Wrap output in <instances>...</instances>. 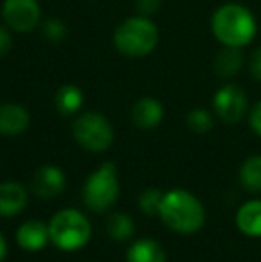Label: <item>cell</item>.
<instances>
[{"label":"cell","instance_id":"1","mask_svg":"<svg viewBox=\"0 0 261 262\" xmlns=\"http://www.w3.org/2000/svg\"><path fill=\"white\" fill-rule=\"evenodd\" d=\"M157 216L168 228L179 234H195L206 220L200 200L186 189H172L163 194Z\"/></svg>","mask_w":261,"mask_h":262},{"label":"cell","instance_id":"2","mask_svg":"<svg viewBox=\"0 0 261 262\" xmlns=\"http://www.w3.org/2000/svg\"><path fill=\"white\" fill-rule=\"evenodd\" d=\"M211 29L215 38L226 47L249 45L256 34V21L249 9L240 4H226L222 6L211 20Z\"/></svg>","mask_w":261,"mask_h":262},{"label":"cell","instance_id":"3","mask_svg":"<svg viewBox=\"0 0 261 262\" xmlns=\"http://www.w3.org/2000/svg\"><path fill=\"white\" fill-rule=\"evenodd\" d=\"M159 32L157 25L147 16H134L126 20L115 31L113 41L118 52L127 57H145L156 49Z\"/></svg>","mask_w":261,"mask_h":262},{"label":"cell","instance_id":"4","mask_svg":"<svg viewBox=\"0 0 261 262\" xmlns=\"http://www.w3.org/2000/svg\"><path fill=\"white\" fill-rule=\"evenodd\" d=\"M50 241L65 252H75L88 245L91 237V225L88 217L77 209H63L49 221Z\"/></svg>","mask_w":261,"mask_h":262},{"label":"cell","instance_id":"5","mask_svg":"<svg viewBox=\"0 0 261 262\" xmlns=\"http://www.w3.org/2000/svg\"><path fill=\"white\" fill-rule=\"evenodd\" d=\"M120 193L115 162H104L86 179L83 187V202L93 212H106L115 205Z\"/></svg>","mask_w":261,"mask_h":262},{"label":"cell","instance_id":"6","mask_svg":"<svg viewBox=\"0 0 261 262\" xmlns=\"http://www.w3.org/2000/svg\"><path fill=\"white\" fill-rule=\"evenodd\" d=\"M72 132L75 141L90 152H106L115 139L109 120L98 113H83L73 121Z\"/></svg>","mask_w":261,"mask_h":262},{"label":"cell","instance_id":"7","mask_svg":"<svg viewBox=\"0 0 261 262\" xmlns=\"http://www.w3.org/2000/svg\"><path fill=\"white\" fill-rule=\"evenodd\" d=\"M2 16L9 29L16 32H29L39 24L42 11L38 0H6Z\"/></svg>","mask_w":261,"mask_h":262},{"label":"cell","instance_id":"8","mask_svg":"<svg viewBox=\"0 0 261 262\" xmlns=\"http://www.w3.org/2000/svg\"><path fill=\"white\" fill-rule=\"evenodd\" d=\"M213 107L218 118L226 123H238L247 111V97L244 90L234 84H227L216 91L213 98Z\"/></svg>","mask_w":261,"mask_h":262},{"label":"cell","instance_id":"9","mask_svg":"<svg viewBox=\"0 0 261 262\" xmlns=\"http://www.w3.org/2000/svg\"><path fill=\"white\" fill-rule=\"evenodd\" d=\"M65 186L66 177L59 166L45 164L36 169L34 177H32V191L45 200H52V198L59 196L65 191Z\"/></svg>","mask_w":261,"mask_h":262},{"label":"cell","instance_id":"10","mask_svg":"<svg viewBox=\"0 0 261 262\" xmlns=\"http://www.w3.org/2000/svg\"><path fill=\"white\" fill-rule=\"evenodd\" d=\"M50 241L49 225L39 220H27L16 230V243L25 252H39Z\"/></svg>","mask_w":261,"mask_h":262},{"label":"cell","instance_id":"11","mask_svg":"<svg viewBox=\"0 0 261 262\" xmlns=\"http://www.w3.org/2000/svg\"><path fill=\"white\" fill-rule=\"evenodd\" d=\"M131 116L138 128L150 130V128H156L161 123V120H163V105L156 98L143 97L132 105Z\"/></svg>","mask_w":261,"mask_h":262},{"label":"cell","instance_id":"12","mask_svg":"<svg viewBox=\"0 0 261 262\" xmlns=\"http://www.w3.org/2000/svg\"><path fill=\"white\" fill-rule=\"evenodd\" d=\"M27 205V191L22 184L7 180L0 184V216H16Z\"/></svg>","mask_w":261,"mask_h":262},{"label":"cell","instance_id":"13","mask_svg":"<svg viewBox=\"0 0 261 262\" xmlns=\"http://www.w3.org/2000/svg\"><path fill=\"white\" fill-rule=\"evenodd\" d=\"M29 111L20 104H0V134L18 136L29 127Z\"/></svg>","mask_w":261,"mask_h":262},{"label":"cell","instance_id":"14","mask_svg":"<svg viewBox=\"0 0 261 262\" xmlns=\"http://www.w3.org/2000/svg\"><path fill=\"white\" fill-rule=\"evenodd\" d=\"M126 259L127 262H167V252L157 241L143 237L129 246Z\"/></svg>","mask_w":261,"mask_h":262},{"label":"cell","instance_id":"15","mask_svg":"<svg viewBox=\"0 0 261 262\" xmlns=\"http://www.w3.org/2000/svg\"><path fill=\"white\" fill-rule=\"evenodd\" d=\"M236 227L249 237L261 235V200H251L244 204L236 212Z\"/></svg>","mask_w":261,"mask_h":262},{"label":"cell","instance_id":"16","mask_svg":"<svg viewBox=\"0 0 261 262\" xmlns=\"http://www.w3.org/2000/svg\"><path fill=\"white\" fill-rule=\"evenodd\" d=\"M242 64H244V55L236 47H226L224 50H220L215 59V70L220 77L236 75Z\"/></svg>","mask_w":261,"mask_h":262},{"label":"cell","instance_id":"17","mask_svg":"<svg viewBox=\"0 0 261 262\" xmlns=\"http://www.w3.org/2000/svg\"><path fill=\"white\" fill-rule=\"evenodd\" d=\"M83 105V91L73 84H65L56 93V107L63 116L75 114Z\"/></svg>","mask_w":261,"mask_h":262},{"label":"cell","instance_id":"18","mask_svg":"<svg viewBox=\"0 0 261 262\" xmlns=\"http://www.w3.org/2000/svg\"><path fill=\"white\" fill-rule=\"evenodd\" d=\"M240 182L244 189L251 193H261V156H252L242 164Z\"/></svg>","mask_w":261,"mask_h":262},{"label":"cell","instance_id":"19","mask_svg":"<svg viewBox=\"0 0 261 262\" xmlns=\"http://www.w3.org/2000/svg\"><path fill=\"white\" fill-rule=\"evenodd\" d=\"M106 228H108V234L111 239H115V241H127L134 234V221L127 214L115 212L109 216Z\"/></svg>","mask_w":261,"mask_h":262},{"label":"cell","instance_id":"20","mask_svg":"<svg viewBox=\"0 0 261 262\" xmlns=\"http://www.w3.org/2000/svg\"><path fill=\"white\" fill-rule=\"evenodd\" d=\"M163 191L159 189H147L143 191L142 194H139L138 198V205L139 209L143 210L145 214H149V216H154V214L159 212V207H161V202H163Z\"/></svg>","mask_w":261,"mask_h":262},{"label":"cell","instance_id":"21","mask_svg":"<svg viewBox=\"0 0 261 262\" xmlns=\"http://www.w3.org/2000/svg\"><path fill=\"white\" fill-rule=\"evenodd\" d=\"M186 123L197 134H206L213 128V118L206 109H193L186 118Z\"/></svg>","mask_w":261,"mask_h":262},{"label":"cell","instance_id":"22","mask_svg":"<svg viewBox=\"0 0 261 262\" xmlns=\"http://www.w3.org/2000/svg\"><path fill=\"white\" fill-rule=\"evenodd\" d=\"M43 34L47 36V39L57 43V41H61V39L65 38L66 29H65V25L61 24L59 20H49L45 25H43Z\"/></svg>","mask_w":261,"mask_h":262},{"label":"cell","instance_id":"23","mask_svg":"<svg viewBox=\"0 0 261 262\" xmlns=\"http://www.w3.org/2000/svg\"><path fill=\"white\" fill-rule=\"evenodd\" d=\"M161 0H136V9L143 14V16H149L154 11L159 9Z\"/></svg>","mask_w":261,"mask_h":262},{"label":"cell","instance_id":"24","mask_svg":"<svg viewBox=\"0 0 261 262\" xmlns=\"http://www.w3.org/2000/svg\"><path fill=\"white\" fill-rule=\"evenodd\" d=\"M251 73L256 80H261V47L254 50L251 57Z\"/></svg>","mask_w":261,"mask_h":262},{"label":"cell","instance_id":"25","mask_svg":"<svg viewBox=\"0 0 261 262\" xmlns=\"http://www.w3.org/2000/svg\"><path fill=\"white\" fill-rule=\"evenodd\" d=\"M251 127L256 134L261 136V102L259 104H256V107L251 113Z\"/></svg>","mask_w":261,"mask_h":262},{"label":"cell","instance_id":"26","mask_svg":"<svg viewBox=\"0 0 261 262\" xmlns=\"http://www.w3.org/2000/svg\"><path fill=\"white\" fill-rule=\"evenodd\" d=\"M9 47H11V38H9V34H7L6 29L0 27V57H2V55L6 54L7 50H9Z\"/></svg>","mask_w":261,"mask_h":262},{"label":"cell","instance_id":"27","mask_svg":"<svg viewBox=\"0 0 261 262\" xmlns=\"http://www.w3.org/2000/svg\"><path fill=\"white\" fill-rule=\"evenodd\" d=\"M7 255V243H6V237H4V234L0 232V262L6 259Z\"/></svg>","mask_w":261,"mask_h":262}]
</instances>
